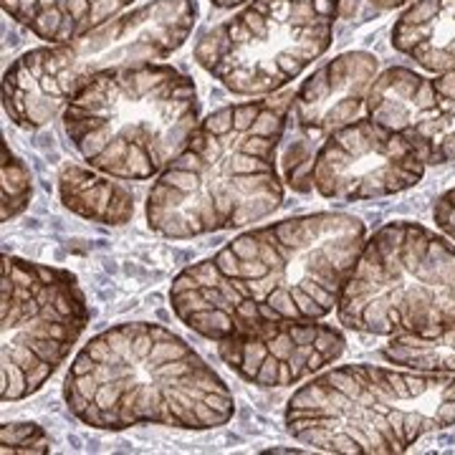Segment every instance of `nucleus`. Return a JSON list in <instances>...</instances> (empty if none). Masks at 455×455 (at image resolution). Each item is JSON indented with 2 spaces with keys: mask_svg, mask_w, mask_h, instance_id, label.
<instances>
[{
  "mask_svg": "<svg viewBox=\"0 0 455 455\" xmlns=\"http://www.w3.org/2000/svg\"><path fill=\"white\" fill-rule=\"evenodd\" d=\"M211 3L218 8H235V5H243L245 0H211Z\"/></svg>",
  "mask_w": 455,
  "mask_h": 455,
  "instance_id": "nucleus-25",
  "label": "nucleus"
},
{
  "mask_svg": "<svg viewBox=\"0 0 455 455\" xmlns=\"http://www.w3.org/2000/svg\"><path fill=\"white\" fill-rule=\"evenodd\" d=\"M364 107L372 122L403 132L415 145H420L435 114L433 79H425L405 66H392L379 79H374Z\"/></svg>",
  "mask_w": 455,
  "mask_h": 455,
  "instance_id": "nucleus-14",
  "label": "nucleus"
},
{
  "mask_svg": "<svg viewBox=\"0 0 455 455\" xmlns=\"http://www.w3.org/2000/svg\"><path fill=\"white\" fill-rule=\"evenodd\" d=\"M377 76V59L367 51H349L326 61L293 94L291 142L283 147V178L299 193L311 190L316 149L334 130L357 119Z\"/></svg>",
  "mask_w": 455,
  "mask_h": 455,
  "instance_id": "nucleus-10",
  "label": "nucleus"
},
{
  "mask_svg": "<svg viewBox=\"0 0 455 455\" xmlns=\"http://www.w3.org/2000/svg\"><path fill=\"white\" fill-rule=\"evenodd\" d=\"M31 203V172L28 167L3 145V220L8 223Z\"/></svg>",
  "mask_w": 455,
  "mask_h": 455,
  "instance_id": "nucleus-20",
  "label": "nucleus"
},
{
  "mask_svg": "<svg viewBox=\"0 0 455 455\" xmlns=\"http://www.w3.org/2000/svg\"><path fill=\"white\" fill-rule=\"evenodd\" d=\"M425 157L403 132L367 119L334 130L316 149L311 190L326 200L359 203L415 188L425 175Z\"/></svg>",
  "mask_w": 455,
  "mask_h": 455,
  "instance_id": "nucleus-9",
  "label": "nucleus"
},
{
  "mask_svg": "<svg viewBox=\"0 0 455 455\" xmlns=\"http://www.w3.org/2000/svg\"><path fill=\"white\" fill-rule=\"evenodd\" d=\"M293 94L230 104L200 122L147 197V223L164 238L243 228L283 200L276 152Z\"/></svg>",
  "mask_w": 455,
  "mask_h": 455,
  "instance_id": "nucleus-2",
  "label": "nucleus"
},
{
  "mask_svg": "<svg viewBox=\"0 0 455 455\" xmlns=\"http://www.w3.org/2000/svg\"><path fill=\"white\" fill-rule=\"evenodd\" d=\"M339 5V18H349L357 11V0H337Z\"/></svg>",
  "mask_w": 455,
  "mask_h": 455,
  "instance_id": "nucleus-23",
  "label": "nucleus"
},
{
  "mask_svg": "<svg viewBox=\"0 0 455 455\" xmlns=\"http://www.w3.org/2000/svg\"><path fill=\"white\" fill-rule=\"evenodd\" d=\"M0 438H3V455L49 453L51 451L49 435L36 423H5Z\"/></svg>",
  "mask_w": 455,
  "mask_h": 455,
  "instance_id": "nucleus-21",
  "label": "nucleus"
},
{
  "mask_svg": "<svg viewBox=\"0 0 455 455\" xmlns=\"http://www.w3.org/2000/svg\"><path fill=\"white\" fill-rule=\"evenodd\" d=\"M337 18V0H251L203 36L196 59L235 94H271L331 46Z\"/></svg>",
  "mask_w": 455,
  "mask_h": 455,
  "instance_id": "nucleus-7",
  "label": "nucleus"
},
{
  "mask_svg": "<svg viewBox=\"0 0 455 455\" xmlns=\"http://www.w3.org/2000/svg\"><path fill=\"white\" fill-rule=\"evenodd\" d=\"M433 218H435V226L455 241V188H451L448 193H443L433 208Z\"/></svg>",
  "mask_w": 455,
  "mask_h": 455,
  "instance_id": "nucleus-22",
  "label": "nucleus"
},
{
  "mask_svg": "<svg viewBox=\"0 0 455 455\" xmlns=\"http://www.w3.org/2000/svg\"><path fill=\"white\" fill-rule=\"evenodd\" d=\"M455 425V374L341 364L293 392L286 427L322 453H405L415 440Z\"/></svg>",
  "mask_w": 455,
  "mask_h": 455,
  "instance_id": "nucleus-4",
  "label": "nucleus"
},
{
  "mask_svg": "<svg viewBox=\"0 0 455 455\" xmlns=\"http://www.w3.org/2000/svg\"><path fill=\"white\" fill-rule=\"evenodd\" d=\"M132 0H3V11L51 46L68 44L82 33L122 13Z\"/></svg>",
  "mask_w": 455,
  "mask_h": 455,
  "instance_id": "nucleus-16",
  "label": "nucleus"
},
{
  "mask_svg": "<svg viewBox=\"0 0 455 455\" xmlns=\"http://www.w3.org/2000/svg\"><path fill=\"white\" fill-rule=\"evenodd\" d=\"M367 241L347 212H309L233 238L185 268L170 289L182 324L212 341L331 314Z\"/></svg>",
  "mask_w": 455,
  "mask_h": 455,
  "instance_id": "nucleus-1",
  "label": "nucleus"
},
{
  "mask_svg": "<svg viewBox=\"0 0 455 455\" xmlns=\"http://www.w3.org/2000/svg\"><path fill=\"white\" fill-rule=\"evenodd\" d=\"M61 203L71 212L104 226H124L134 215V200L109 175L68 164L59 178Z\"/></svg>",
  "mask_w": 455,
  "mask_h": 455,
  "instance_id": "nucleus-17",
  "label": "nucleus"
},
{
  "mask_svg": "<svg viewBox=\"0 0 455 455\" xmlns=\"http://www.w3.org/2000/svg\"><path fill=\"white\" fill-rule=\"evenodd\" d=\"M382 357L415 372L455 374V326L435 334H395Z\"/></svg>",
  "mask_w": 455,
  "mask_h": 455,
  "instance_id": "nucleus-18",
  "label": "nucleus"
},
{
  "mask_svg": "<svg viewBox=\"0 0 455 455\" xmlns=\"http://www.w3.org/2000/svg\"><path fill=\"white\" fill-rule=\"evenodd\" d=\"M435 114L420 140V155L427 164L455 163V68L433 79Z\"/></svg>",
  "mask_w": 455,
  "mask_h": 455,
  "instance_id": "nucleus-19",
  "label": "nucleus"
},
{
  "mask_svg": "<svg viewBox=\"0 0 455 455\" xmlns=\"http://www.w3.org/2000/svg\"><path fill=\"white\" fill-rule=\"evenodd\" d=\"M337 326L316 322H278L218 341V355L233 372L259 387H286L322 372L344 352Z\"/></svg>",
  "mask_w": 455,
  "mask_h": 455,
  "instance_id": "nucleus-12",
  "label": "nucleus"
},
{
  "mask_svg": "<svg viewBox=\"0 0 455 455\" xmlns=\"http://www.w3.org/2000/svg\"><path fill=\"white\" fill-rule=\"evenodd\" d=\"M200 116L196 84L167 64L99 71L64 109L71 145L97 172L152 180L180 155Z\"/></svg>",
  "mask_w": 455,
  "mask_h": 455,
  "instance_id": "nucleus-5",
  "label": "nucleus"
},
{
  "mask_svg": "<svg viewBox=\"0 0 455 455\" xmlns=\"http://www.w3.org/2000/svg\"><path fill=\"white\" fill-rule=\"evenodd\" d=\"M407 0H372V5H377V8H397V5H405Z\"/></svg>",
  "mask_w": 455,
  "mask_h": 455,
  "instance_id": "nucleus-24",
  "label": "nucleus"
},
{
  "mask_svg": "<svg viewBox=\"0 0 455 455\" xmlns=\"http://www.w3.org/2000/svg\"><path fill=\"white\" fill-rule=\"evenodd\" d=\"M347 329L395 337L455 326V245L412 220H395L364 241L337 301Z\"/></svg>",
  "mask_w": 455,
  "mask_h": 455,
  "instance_id": "nucleus-6",
  "label": "nucleus"
},
{
  "mask_svg": "<svg viewBox=\"0 0 455 455\" xmlns=\"http://www.w3.org/2000/svg\"><path fill=\"white\" fill-rule=\"evenodd\" d=\"M84 86L68 44L33 49L3 76L5 114L23 130H38L64 112Z\"/></svg>",
  "mask_w": 455,
  "mask_h": 455,
  "instance_id": "nucleus-13",
  "label": "nucleus"
},
{
  "mask_svg": "<svg viewBox=\"0 0 455 455\" xmlns=\"http://www.w3.org/2000/svg\"><path fill=\"white\" fill-rule=\"evenodd\" d=\"M392 46L433 74L455 68V0H418L392 28Z\"/></svg>",
  "mask_w": 455,
  "mask_h": 455,
  "instance_id": "nucleus-15",
  "label": "nucleus"
},
{
  "mask_svg": "<svg viewBox=\"0 0 455 455\" xmlns=\"http://www.w3.org/2000/svg\"><path fill=\"white\" fill-rule=\"evenodd\" d=\"M64 397L71 415L97 430H211L235 412L220 374L175 331L149 322L97 334L71 362Z\"/></svg>",
  "mask_w": 455,
  "mask_h": 455,
  "instance_id": "nucleus-3",
  "label": "nucleus"
},
{
  "mask_svg": "<svg viewBox=\"0 0 455 455\" xmlns=\"http://www.w3.org/2000/svg\"><path fill=\"white\" fill-rule=\"evenodd\" d=\"M196 20V0H155L82 33L68 41V46L76 71L86 84L99 71L155 64L172 56L190 38Z\"/></svg>",
  "mask_w": 455,
  "mask_h": 455,
  "instance_id": "nucleus-11",
  "label": "nucleus"
},
{
  "mask_svg": "<svg viewBox=\"0 0 455 455\" xmlns=\"http://www.w3.org/2000/svg\"><path fill=\"white\" fill-rule=\"evenodd\" d=\"M89 307L71 271L3 256V403L38 392L71 355Z\"/></svg>",
  "mask_w": 455,
  "mask_h": 455,
  "instance_id": "nucleus-8",
  "label": "nucleus"
}]
</instances>
